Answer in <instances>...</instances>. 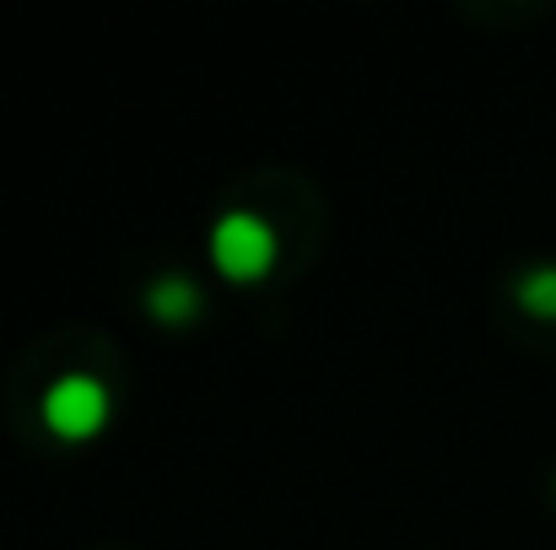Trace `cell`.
Returning <instances> with one entry per match:
<instances>
[{
	"label": "cell",
	"mask_w": 556,
	"mask_h": 550,
	"mask_svg": "<svg viewBox=\"0 0 556 550\" xmlns=\"http://www.w3.org/2000/svg\"><path fill=\"white\" fill-rule=\"evenodd\" d=\"M147 303H152V314H157V319L179 324V319H189V314H194L200 292H194L189 281H179V276H168V281H157V286H152V297H147Z\"/></svg>",
	"instance_id": "obj_3"
},
{
	"label": "cell",
	"mask_w": 556,
	"mask_h": 550,
	"mask_svg": "<svg viewBox=\"0 0 556 550\" xmlns=\"http://www.w3.org/2000/svg\"><path fill=\"white\" fill-rule=\"evenodd\" d=\"M211 259L232 281H254L276 265V232L254 210H227L211 232Z\"/></svg>",
	"instance_id": "obj_1"
},
{
	"label": "cell",
	"mask_w": 556,
	"mask_h": 550,
	"mask_svg": "<svg viewBox=\"0 0 556 550\" xmlns=\"http://www.w3.org/2000/svg\"><path fill=\"white\" fill-rule=\"evenodd\" d=\"M519 303L535 314V319H556V265H541L519 281Z\"/></svg>",
	"instance_id": "obj_4"
},
{
	"label": "cell",
	"mask_w": 556,
	"mask_h": 550,
	"mask_svg": "<svg viewBox=\"0 0 556 550\" xmlns=\"http://www.w3.org/2000/svg\"><path fill=\"white\" fill-rule=\"evenodd\" d=\"M103 421H109V388H103L92 372H65V378H54V388L43 394V426H49L54 437L81 443V437H98Z\"/></svg>",
	"instance_id": "obj_2"
}]
</instances>
